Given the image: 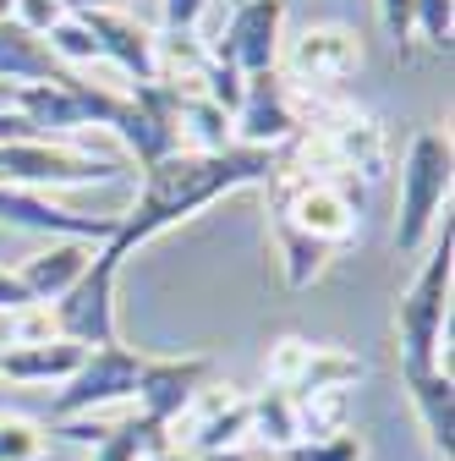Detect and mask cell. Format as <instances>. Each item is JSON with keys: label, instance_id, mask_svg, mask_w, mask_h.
Wrapping results in <instances>:
<instances>
[{"label": "cell", "instance_id": "6da1fadb", "mask_svg": "<svg viewBox=\"0 0 455 461\" xmlns=\"http://www.w3.org/2000/svg\"><path fill=\"white\" fill-rule=\"evenodd\" d=\"M274 182V154L269 149H219V154H192V149H176L143 170V193L127 214H116V237L104 248L127 258L132 248L154 242L159 230L182 225L187 214L209 209L214 198L225 193H242V187H269Z\"/></svg>", "mask_w": 455, "mask_h": 461}, {"label": "cell", "instance_id": "7a4b0ae2", "mask_svg": "<svg viewBox=\"0 0 455 461\" xmlns=\"http://www.w3.org/2000/svg\"><path fill=\"white\" fill-rule=\"evenodd\" d=\"M274 203H269V230H286L329 258L340 248L357 242V220H362V187L346 176H324V170H286L274 165Z\"/></svg>", "mask_w": 455, "mask_h": 461}, {"label": "cell", "instance_id": "3957f363", "mask_svg": "<svg viewBox=\"0 0 455 461\" xmlns=\"http://www.w3.org/2000/svg\"><path fill=\"white\" fill-rule=\"evenodd\" d=\"M450 214H444V230H439V242L428 248L417 280L406 285V297L401 308H395V335H401V379L412 374H439L444 368V352H450Z\"/></svg>", "mask_w": 455, "mask_h": 461}, {"label": "cell", "instance_id": "277c9868", "mask_svg": "<svg viewBox=\"0 0 455 461\" xmlns=\"http://www.w3.org/2000/svg\"><path fill=\"white\" fill-rule=\"evenodd\" d=\"M450 182H455V154H450V138L423 127L412 143H406V159H401V203H395V253H417L433 225L450 203Z\"/></svg>", "mask_w": 455, "mask_h": 461}, {"label": "cell", "instance_id": "5b68a950", "mask_svg": "<svg viewBox=\"0 0 455 461\" xmlns=\"http://www.w3.org/2000/svg\"><path fill=\"white\" fill-rule=\"evenodd\" d=\"M138 374H143V357L132 346H121V340L94 346L77 363V374L61 384V395L49 401V423H72V418H94L104 407H121V401L138 395Z\"/></svg>", "mask_w": 455, "mask_h": 461}, {"label": "cell", "instance_id": "8992f818", "mask_svg": "<svg viewBox=\"0 0 455 461\" xmlns=\"http://www.w3.org/2000/svg\"><path fill=\"white\" fill-rule=\"evenodd\" d=\"M116 275H121V258L110 253V248H94V258H88V269L77 275V285H72L67 297L49 303L61 340L83 346V352L116 340Z\"/></svg>", "mask_w": 455, "mask_h": 461}, {"label": "cell", "instance_id": "52a82bcc", "mask_svg": "<svg viewBox=\"0 0 455 461\" xmlns=\"http://www.w3.org/2000/svg\"><path fill=\"white\" fill-rule=\"evenodd\" d=\"M280 28H286V0H242V6H231L225 28L203 44L225 72L258 77L280 67Z\"/></svg>", "mask_w": 455, "mask_h": 461}, {"label": "cell", "instance_id": "ba28073f", "mask_svg": "<svg viewBox=\"0 0 455 461\" xmlns=\"http://www.w3.org/2000/svg\"><path fill=\"white\" fill-rule=\"evenodd\" d=\"M297 132H302L297 88L280 77V67H274V72H258V77H242V99H236V110H231V143L280 154Z\"/></svg>", "mask_w": 455, "mask_h": 461}, {"label": "cell", "instance_id": "9c48e42d", "mask_svg": "<svg viewBox=\"0 0 455 461\" xmlns=\"http://www.w3.org/2000/svg\"><path fill=\"white\" fill-rule=\"evenodd\" d=\"M263 374H269V390L313 395V390H352L368 368H362V357L346 352V346H324V340L286 335V340H274Z\"/></svg>", "mask_w": 455, "mask_h": 461}, {"label": "cell", "instance_id": "30bf717a", "mask_svg": "<svg viewBox=\"0 0 455 461\" xmlns=\"http://www.w3.org/2000/svg\"><path fill=\"white\" fill-rule=\"evenodd\" d=\"M214 384V363L209 357H143V374H138V418H148L154 429L170 434L198 390Z\"/></svg>", "mask_w": 455, "mask_h": 461}, {"label": "cell", "instance_id": "8fae6325", "mask_svg": "<svg viewBox=\"0 0 455 461\" xmlns=\"http://www.w3.org/2000/svg\"><path fill=\"white\" fill-rule=\"evenodd\" d=\"M362 72V39L352 28H308L291 50H286V67H280V77H286L291 88H340L346 77Z\"/></svg>", "mask_w": 455, "mask_h": 461}, {"label": "cell", "instance_id": "7c38bea8", "mask_svg": "<svg viewBox=\"0 0 455 461\" xmlns=\"http://www.w3.org/2000/svg\"><path fill=\"white\" fill-rule=\"evenodd\" d=\"M0 225L44 230V237H72V242H94V248H104L116 237V214H77V209H61L44 193H22V187H0Z\"/></svg>", "mask_w": 455, "mask_h": 461}, {"label": "cell", "instance_id": "4fadbf2b", "mask_svg": "<svg viewBox=\"0 0 455 461\" xmlns=\"http://www.w3.org/2000/svg\"><path fill=\"white\" fill-rule=\"evenodd\" d=\"M198 456H214V450H231V445H247V395H236L231 384H203L198 401L170 423Z\"/></svg>", "mask_w": 455, "mask_h": 461}, {"label": "cell", "instance_id": "5bb4252c", "mask_svg": "<svg viewBox=\"0 0 455 461\" xmlns=\"http://www.w3.org/2000/svg\"><path fill=\"white\" fill-rule=\"evenodd\" d=\"M72 17H83V28L94 33V44H99L104 61H116L138 83H154V39L159 33L148 23H138L127 12H72Z\"/></svg>", "mask_w": 455, "mask_h": 461}, {"label": "cell", "instance_id": "9a60e30c", "mask_svg": "<svg viewBox=\"0 0 455 461\" xmlns=\"http://www.w3.org/2000/svg\"><path fill=\"white\" fill-rule=\"evenodd\" d=\"M401 384H406V401H412V412L423 423V439H428L433 461H455V384H450V368L412 374Z\"/></svg>", "mask_w": 455, "mask_h": 461}, {"label": "cell", "instance_id": "2e32d148", "mask_svg": "<svg viewBox=\"0 0 455 461\" xmlns=\"http://www.w3.org/2000/svg\"><path fill=\"white\" fill-rule=\"evenodd\" d=\"M88 258H94V242H72V237H61V242H49V253L28 258V264L12 269V275L22 280V292H28L33 303H55V297H67L72 285H77V275L88 269Z\"/></svg>", "mask_w": 455, "mask_h": 461}, {"label": "cell", "instance_id": "e0dca14e", "mask_svg": "<svg viewBox=\"0 0 455 461\" xmlns=\"http://www.w3.org/2000/svg\"><path fill=\"white\" fill-rule=\"evenodd\" d=\"M88 352L72 340H44V346H6L0 352V379L12 384H67Z\"/></svg>", "mask_w": 455, "mask_h": 461}, {"label": "cell", "instance_id": "ac0fdd59", "mask_svg": "<svg viewBox=\"0 0 455 461\" xmlns=\"http://www.w3.org/2000/svg\"><path fill=\"white\" fill-rule=\"evenodd\" d=\"M165 429H154L148 418H127V423H116V429H104V439L94 445V456L88 461H143V456H154V450H165Z\"/></svg>", "mask_w": 455, "mask_h": 461}, {"label": "cell", "instance_id": "d6986e66", "mask_svg": "<svg viewBox=\"0 0 455 461\" xmlns=\"http://www.w3.org/2000/svg\"><path fill=\"white\" fill-rule=\"evenodd\" d=\"M44 50L55 55V67H61V72H72V67H88V61H104V55H99V44H94V33L83 28V17L55 23V28L44 33Z\"/></svg>", "mask_w": 455, "mask_h": 461}, {"label": "cell", "instance_id": "ffe728a7", "mask_svg": "<svg viewBox=\"0 0 455 461\" xmlns=\"http://www.w3.org/2000/svg\"><path fill=\"white\" fill-rule=\"evenodd\" d=\"M44 423L17 418V412H0V461H44Z\"/></svg>", "mask_w": 455, "mask_h": 461}, {"label": "cell", "instance_id": "44dd1931", "mask_svg": "<svg viewBox=\"0 0 455 461\" xmlns=\"http://www.w3.org/2000/svg\"><path fill=\"white\" fill-rule=\"evenodd\" d=\"M6 340H12V346H44V340H61L49 303H28V308H17V313L6 319Z\"/></svg>", "mask_w": 455, "mask_h": 461}, {"label": "cell", "instance_id": "7402d4cb", "mask_svg": "<svg viewBox=\"0 0 455 461\" xmlns=\"http://www.w3.org/2000/svg\"><path fill=\"white\" fill-rule=\"evenodd\" d=\"M280 461H362V439L346 434H329V439H302L291 450H280Z\"/></svg>", "mask_w": 455, "mask_h": 461}, {"label": "cell", "instance_id": "603a6c76", "mask_svg": "<svg viewBox=\"0 0 455 461\" xmlns=\"http://www.w3.org/2000/svg\"><path fill=\"white\" fill-rule=\"evenodd\" d=\"M450 28H455V0H417L412 6V33H423L433 50H450Z\"/></svg>", "mask_w": 455, "mask_h": 461}, {"label": "cell", "instance_id": "cb8c5ba5", "mask_svg": "<svg viewBox=\"0 0 455 461\" xmlns=\"http://www.w3.org/2000/svg\"><path fill=\"white\" fill-rule=\"evenodd\" d=\"M412 6H417V0H379V23H384V33L395 39V50L412 39Z\"/></svg>", "mask_w": 455, "mask_h": 461}, {"label": "cell", "instance_id": "d4e9b609", "mask_svg": "<svg viewBox=\"0 0 455 461\" xmlns=\"http://www.w3.org/2000/svg\"><path fill=\"white\" fill-rule=\"evenodd\" d=\"M203 12L209 0H165V33H192Z\"/></svg>", "mask_w": 455, "mask_h": 461}, {"label": "cell", "instance_id": "484cf974", "mask_svg": "<svg viewBox=\"0 0 455 461\" xmlns=\"http://www.w3.org/2000/svg\"><path fill=\"white\" fill-rule=\"evenodd\" d=\"M28 303H33V297L22 292V280H17L12 269H0V313L12 319V313H17V308H28Z\"/></svg>", "mask_w": 455, "mask_h": 461}, {"label": "cell", "instance_id": "4316f807", "mask_svg": "<svg viewBox=\"0 0 455 461\" xmlns=\"http://www.w3.org/2000/svg\"><path fill=\"white\" fill-rule=\"evenodd\" d=\"M198 461H280V456L263 450V445H231V450H214V456H198Z\"/></svg>", "mask_w": 455, "mask_h": 461}, {"label": "cell", "instance_id": "83f0119b", "mask_svg": "<svg viewBox=\"0 0 455 461\" xmlns=\"http://www.w3.org/2000/svg\"><path fill=\"white\" fill-rule=\"evenodd\" d=\"M143 461H198V456H187V450H170V445H165V450H154V456H143Z\"/></svg>", "mask_w": 455, "mask_h": 461}, {"label": "cell", "instance_id": "f1b7e54d", "mask_svg": "<svg viewBox=\"0 0 455 461\" xmlns=\"http://www.w3.org/2000/svg\"><path fill=\"white\" fill-rule=\"evenodd\" d=\"M12 17V0H0V23H6Z\"/></svg>", "mask_w": 455, "mask_h": 461}, {"label": "cell", "instance_id": "f546056e", "mask_svg": "<svg viewBox=\"0 0 455 461\" xmlns=\"http://www.w3.org/2000/svg\"><path fill=\"white\" fill-rule=\"evenodd\" d=\"M225 6H242V0H225Z\"/></svg>", "mask_w": 455, "mask_h": 461}]
</instances>
